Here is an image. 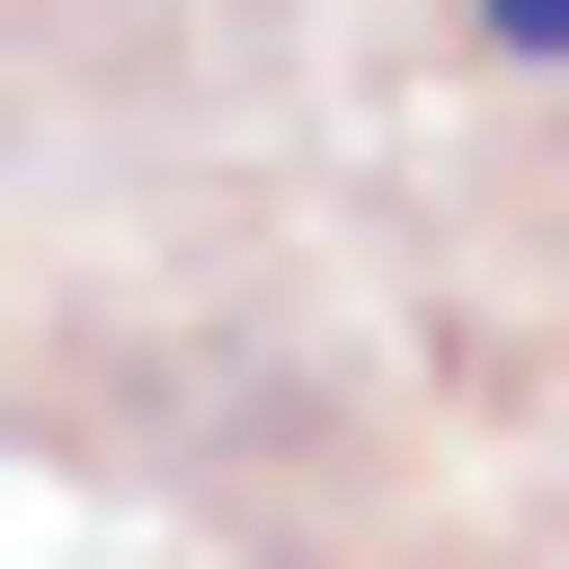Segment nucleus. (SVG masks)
Segmentation results:
<instances>
[{"label": "nucleus", "instance_id": "nucleus-1", "mask_svg": "<svg viewBox=\"0 0 569 569\" xmlns=\"http://www.w3.org/2000/svg\"><path fill=\"white\" fill-rule=\"evenodd\" d=\"M461 28H488V54H569V0H461Z\"/></svg>", "mask_w": 569, "mask_h": 569}]
</instances>
